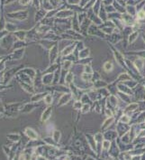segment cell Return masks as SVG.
Segmentation results:
<instances>
[{
  "instance_id": "obj_7",
  "label": "cell",
  "mask_w": 145,
  "mask_h": 160,
  "mask_svg": "<svg viewBox=\"0 0 145 160\" xmlns=\"http://www.w3.org/2000/svg\"><path fill=\"white\" fill-rule=\"evenodd\" d=\"M38 106V104H36V102H29V103H24L22 110L20 111L21 114H27L32 112L36 107Z\"/></svg>"
},
{
  "instance_id": "obj_2",
  "label": "cell",
  "mask_w": 145,
  "mask_h": 160,
  "mask_svg": "<svg viewBox=\"0 0 145 160\" xmlns=\"http://www.w3.org/2000/svg\"><path fill=\"white\" fill-rule=\"evenodd\" d=\"M22 68H24V66H23V65H20V66H16V67L10 68V69H8V70H6L5 75H4L3 83H4V84H8V82L12 80L14 77H16V73H17Z\"/></svg>"
},
{
  "instance_id": "obj_11",
  "label": "cell",
  "mask_w": 145,
  "mask_h": 160,
  "mask_svg": "<svg viewBox=\"0 0 145 160\" xmlns=\"http://www.w3.org/2000/svg\"><path fill=\"white\" fill-rule=\"evenodd\" d=\"M6 139L11 143H16V142L20 141L21 137H20V135L18 133H9V134L6 135Z\"/></svg>"
},
{
  "instance_id": "obj_19",
  "label": "cell",
  "mask_w": 145,
  "mask_h": 160,
  "mask_svg": "<svg viewBox=\"0 0 145 160\" xmlns=\"http://www.w3.org/2000/svg\"><path fill=\"white\" fill-rule=\"evenodd\" d=\"M43 101L48 106L51 105V103H52V95L50 93H46V95L43 98Z\"/></svg>"
},
{
  "instance_id": "obj_1",
  "label": "cell",
  "mask_w": 145,
  "mask_h": 160,
  "mask_svg": "<svg viewBox=\"0 0 145 160\" xmlns=\"http://www.w3.org/2000/svg\"><path fill=\"white\" fill-rule=\"evenodd\" d=\"M16 40V38L15 37L14 33H10L8 35H6V37L0 40V48L6 50V51H10Z\"/></svg>"
},
{
  "instance_id": "obj_26",
  "label": "cell",
  "mask_w": 145,
  "mask_h": 160,
  "mask_svg": "<svg viewBox=\"0 0 145 160\" xmlns=\"http://www.w3.org/2000/svg\"><path fill=\"white\" fill-rule=\"evenodd\" d=\"M4 57H5V55H3V56H0V61H1V60H2V59L4 58Z\"/></svg>"
},
{
  "instance_id": "obj_8",
  "label": "cell",
  "mask_w": 145,
  "mask_h": 160,
  "mask_svg": "<svg viewBox=\"0 0 145 160\" xmlns=\"http://www.w3.org/2000/svg\"><path fill=\"white\" fill-rule=\"evenodd\" d=\"M19 148H20V141L16 142V143H13V145H11V150H10V154L8 156V159H15L16 158V155L20 152Z\"/></svg>"
},
{
  "instance_id": "obj_4",
  "label": "cell",
  "mask_w": 145,
  "mask_h": 160,
  "mask_svg": "<svg viewBox=\"0 0 145 160\" xmlns=\"http://www.w3.org/2000/svg\"><path fill=\"white\" fill-rule=\"evenodd\" d=\"M6 16L10 19L18 20V21H24L28 17V11L27 10H23V11H16L7 14Z\"/></svg>"
},
{
  "instance_id": "obj_5",
  "label": "cell",
  "mask_w": 145,
  "mask_h": 160,
  "mask_svg": "<svg viewBox=\"0 0 145 160\" xmlns=\"http://www.w3.org/2000/svg\"><path fill=\"white\" fill-rule=\"evenodd\" d=\"M24 102H10L4 105V108L6 111H20L24 106Z\"/></svg>"
},
{
  "instance_id": "obj_25",
  "label": "cell",
  "mask_w": 145,
  "mask_h": 160,
  "mask_svg": "<svg viewBox=\"0 0 145 160\" xmlns=\"http://www.w3.org/2000/svg\"><path fill=\"white\" fill-rule=\"evenodd\" d=\"M32 2V0H19V4L21 6H27Z\"/></svg>"
},
{
  "instance_id": "obj_24",
  "label": "cell",
  "mask_w": 145,
  "mask_h": 160,
  "mask_svg": "<svg viewBox=\"0 0 145 160\" xmlns=\"http://www.w3.org/2000/svg\"><path fill=\"white\" fill-rule=\"evenodd\" d=\"M9 33H10L8 32L6 29H3V30H1V31H0V40L3 39L4 37H6V35H8Z\"/></svg>"
},
{
  "instance_id": "obj_10",
  "label": "cell",
  "mask_w": 145,
  "mask_h": 160,
  "mask_svg": "<svg viewBox=\"0 0 145 160\" xmlns=\"http://www.w3.org/2000/svg\"><path fill=\"white\" fill-rule=\"evenodd\" d=\"M20 71L23 72H24V73L27 74L28 76H30V77L32 78V80L35 79V77H36V75H37L36 71H35L34 69H32V68H30V67H24V68H22Z\"/></svg>"
},
{
  "instance_id": "obj_21",
  "label": "cell",
  "mask_w": 145,
  "mask_h": 160,
  "mask_svg": "<svg viewBox=\"0 0 145 160\" xmlns=\"http://www.w3.org/2000/svg\"><path fill=\"white\" fill-rule=\"evenodd\" d=\"M2 150H3V152L5 153V155L8 158V156H9V154H10V150H11V146H8L3 145V146H2Z\"/></svg>"
},
{
  "instance_id": "obj_16",
  "label": "cell",
  "mask_w": 145,
  "mask_h": 160,
  "mask_svg": "<svg viewBox=\"0 0 145 160\" xmlns=\"http://www.w3.org/2000/svg\"><path fill=\"white\" fill-rule=\"evenodd\" d=\"M5 29H6L8 32L11 33H14L17 30H19L18 29V26L16 25V24L11 23V22H6V28Z\"/></svg>"
},
{
  "instance_id": "obj_20",
  "label": "cell",
  "mask_w": 145,
  "mask_h": 160,
  "mask_svg": "<svg viewBox=\"0 0 145 160\" xmlns=\"http://www.w3.org/2000/svg\"><path fill=\"white\" fill-rule=\"evenodd\" d=\"M60 138H61V132L60 131L55 130L52 132V139H54L55 142H58L60 140Z\"/></svg>"
},
{
  "instance_id": "obj_23",
  "label": "cell",
  "mask_w": 145,
  "mask_h": 160,
  "mask_svg": "<svg viewBox=\"0 0 145 160\" xmlns=\"http://www.w3.org/2000/svg\"><path fill=\"white\" fill-rule=\"evenodd\" d=\"M12 87V85H8V84H4V83H0V92L6 91L8 89H10Z\"/></svg>"
},
{
  "instance_id": "obj_14",
  "label": "cell",
  "mask_w": 145,
  "mask_h": 160,
  "mask_svg": "<svg viewBox=\"0 0 145 160\" xmlns=\"http://www.w3.org/2000/svg\"><path fill=\"white\" fill-rule=\"evenodd\" d=\"M26 45H27V44H26L25 41H22V40H17V39H16L10 51H14V50H16V49L24 48V47H25Z\"/></svg>"
},
{
  "instance_id": "obj_18",
  "label": "cell",
  "mask_w": 145,
  "mask_h": 160,
  "mask_svg": "<svg viewBox=\"0 0 145 160\" xmlns=\"http://www.w3.org/2000/svg\"><path fill=\"white\" fill-rule=\"evenodd\" d=\"M19 114H21L20 111H6L4 115L6 118H16Z\"/></svg>"
},
{
  "instance_id": "obj_22",
  "label": "cell",
  "mask_w": 145,
  "mask_h": 160,
  "mask_svg": "<svg viewBox=\"0 0 145 160\" xmlns=\"http://www.w3.org/2000/svg\"><path fill=\"white\" fill-rule=\"evenodd\" d=\"M6 21L5 19V16L2 15L0 17V31L6 28Z\"/></svg>"
},
{
  "instance_id": "obj_15",
  "label": "cell",
  "mask_w": 145,
  "mask_h": 160,
  "mask_svg": "<svg viewBox=\"0 0 145 160\" xmlns=\"http://www.w3.org/2000/svg\"><path fill=\"white\" fill-rule=\"evenodd\" d=\"M52 82V74L51 73H43L42 78V83L44 85H50Z\"/></svg>"
},
{
  "instance_id": "obj_6",
  "label": "cell",
  "mask_w": 145,
  "mask_h": 160,
  "mask_svg": "<svg viewBox=\"0 0 145 160\" xmlns=\"http://www.w3.org/2000/svg\"><path fill=\"white\" fill-rule=\"evenodd\" d=\"M24 134L30 139V140H32V141H36L39 139V134L36 132L35 129H33L32 128H25L24 130Z\"/></svg>"
},
{
  "instance_id": "obj_17",
  "label": "cell",
  "mask_w": 145,
  "mask_h": 160,
  "mask_svg": "<svg viewBox=\"0 0 145 160\" xmlns=\"http://www.w3.org/2000/svg\"><path fill=\"white\" fill-rule=\"evenodd\" d=\"M46 95V93H33L32 96L31 97V101L32 102H39L42 100H43L44 96Z\"/></svg>"
},
{
  "instance_id": "obj_13",
  "label": "cell",
  "mask_w": 145,
  "mask_h": 160,
  "mask_svg": "<svg viewBox=\"0 0 145 160\" xmlns=\"http://www.w3.org/2000/svg\"><path fill=\"white\" fill-rule=\"evenodd\" d=\"M51 112H52L51 108H50V107H47V108L44 110V111L43 112V115H42V118H41V121H42V122H46L50 118Z\"/></svg>"
},
{
  "instance_id": "obj_9",
  "label": "cell",
  "mask_w": 145,
  "mask_h": 160,
  "mask_svg": "<svg viewBox=\"0 0 145 160\" xmlns=\"http://www.w3.org/2000/svg\"><path fill=\"white\" fill-rule=\"evenodd\" d=\"M18 83H19V85L21 86V88H22L24 92H26L27 93L33 94V93L35 92V91H36L32 84L26 83V82H24V81H20V80L18 81Z\"/></svg>"
},
{
  "instance_id": "obj_12",
  "label": "cell",
  "mask_w": 145,
  "mask_h": 160,
  "mask_svg": "<svg viewBox=\"0 0 145 160\" xmlns=\"http://www.w3.org/2000/svg\"><path fill=\"white\" fill-rule=\"evenodd\" d=\"M14 35L17 40H22V41H26V36H27V31L25 30H17L14 33Z\"/></svg>"
},
{
  "instance_id": "obj_3",
  "label": "cell",
  "mask_w": 145,
  "mask_h": 160,
  "mask_svg": "<svg viewBox=\"0 0 145 160\" xmlns=\"http://www.w3.org/2000/svg\"><path fill=\"white\" fill-rule=\"evenodd\" d=\"M24 52H25V47L11 51V53L9 54H7L8 61H18V60L23 59Z\"/></svg>"
}]
</instances>
